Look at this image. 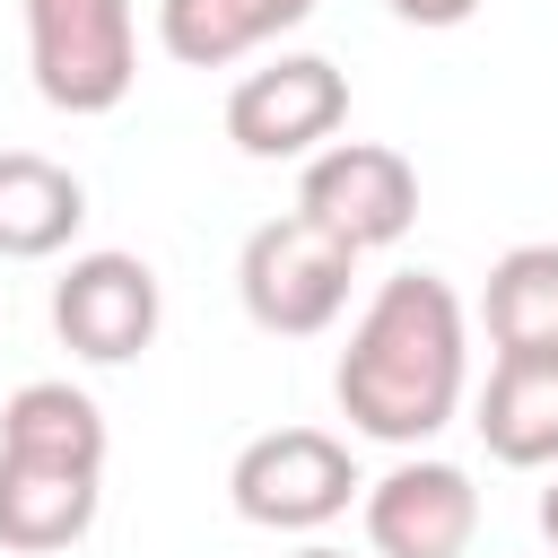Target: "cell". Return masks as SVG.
Listing matches in <instances>:
<instances>
[{
    "instance_id": "obj_1",
    "label": "cell",
    "mask_w": 558,
    "mask_h": 558,
    "mask_svg": "<svg viewBox=\"0 0 558 558\" xmlns=\"http://www.w3.org/2000/svg\"><path fill=\"white\" fill-rule=\"evenodd\" d=\"M471 384V314L436 270H392L366 314L349 323V349L331 366V401L375 445H427L453 427Z\"/></svg>"
},
{
    "instance_id": "obj_2",
    "label": "cell",
    "mask_w": 558,
    "mask_h": 558,
    "mask_svg": "<svg viewBox=\"0 0 558 558\" xmlns=\"http://www.w3.org/2000/svg\"><path fill=\"white\" fill-rule=\"evenodd\" d=\"M349 279H357V253L340 235H323L314 218H262L235 253V296L253 314V331L270 340H314L349 314Z\"/></svg>"
},
{
    "instance_id": "obj_3",
    "label": "cell",
    "mask_w": 558,
    "mask_h": 558,
    "mask_svg": "<svg viewBox=\"0 0 558 558\" xmlns=\"http://www.w3.org/2000/svg\"><path fill=\"white\" fill-rule=\"evenodd\" d=\"M26 70L52 113H113L140 87L131 0H26Z\"/></svg>"
},
{
    "instance_id": "obj_4",
    "label": "cell",
    "mask_w": 558,
    "mask_h": 558,
    "mask_svg": "<svg viewBox=\"0 0 558 558\" xmlns=\"http://www.w3.org/2000/svg\"><path fill=\"white\" fill-rule=\"evenodd\" d=\"M357 488L366 480H357V462L331 427H270L227 462V497L262 532H323V523L349 514Z\"/></svg>"
},
{
    "instance_id": "obj_5",
    "label": "cell",
    "mask_w": 558,
    "mask_h": 558,
    "mask_svg": "<svg viewBox=\"0 0 558 558\" xmlns=\"http://www.w3.org/2000/svg\"><path fill=\"white\" fill-rule=\"evenodd\" d=\"M296 218H314L323 235H340L357 262L401 244L410 218H418V166L384 140H331L305 157L296 174Z\"/></svg>"
},
{
    "instance_id": "obj_6",
    "label": "cell",
    "mask_w": 558,
    "mask_h": 558,
    "mask_svg": "<svg viewBox=\"0 0 558 558\" xmlns=\"http://www.w3.org/2000/svg\"><path fill=\"white\" fill-rule=\"evenodd\" d=\"M340 122H349V70L323 61V52H279V61L244 70L227 87V140L262 166L331 148Z\"/></svg>"
},
{
    "instance_id": "obj_7",
    "label": "cell",
    "mask_w": 558,
    "mask_h": 558,
    "mask_svg": "<svg viewBox=\"0 0 558 558\" xmlns=\"http://www.w3.org/2000/svg\"><path fill=\"white\" fill-rule=\"evenodd\" d=\"M157 323H166V288L140 253L96 244V253H70V270L52 279V331L87 366H131L157 340Z\"/></svg>"
},
{
    "instance_id": "obj_8",
    "label": "cell",
    "mask_w": 558,
    "mask_h": 558,
    "mask_svg": "<svg viewBox=\"0 0 558 558\" xmlns=\"http://www.w3.org/2000/svg\"><path fill=\"white\" fill-rule=\"evenodd\" d=\"M357 514L375 558H462L480 541V488L462 462H436V453H410L384 480H366Z\"/></svg>"
},
{
    "instance_id": "obj_9",
    "label": "cell",
    "mask_w": 558,
    "mask_h": 558,
    "mask_svg": "<svg viewBox=\"0 0 558 558\" xmlns=\"http://www.w3.org/2000/svg\"><path fill=\"white\" fill-rule=\"evenodd\" d=\"M87 227V183L44 148H0V262H52Z\"/></svg>"
},
{
    "instance_id": "obj_10",
    "label": "cell",
    "mask_w": 558,
    "mask_h": 558,
    "mask_svg": "<svg viewBox=\"0 0 558 558\" xmlns=\"http://www.w3.org/2000/svg\"><path fill=\"white\" fill-rule=\"evenodd\" d=\"M96 506H105V480H96V471H52V462L0 453V549L52 558V549L87 541Z\"/></svg>"
},
{
    "instance_id": "obj_11",
    "label": "cell",
    "mask_w": 558,
    "mask_h": 558,
    "mask_svg": "<svg viewBox=\"0 0 558 558\" xmlns=\"http://www.w3.org/2000/svg\"><path fill=\"white\" fill-rule=\"evenodd\" d=\"M471 427L506 471H558V357H488Z\"/></svg>"
},
{
    "instance_id": "obj_12",
    "label": "cell",
    "mask_w": 558,
    "mask_h": 558,
    "mask_svg": "<svg viewBox=\"0 0 558 558\" xmlns=\"http://www.w3.org/2000/svg\"><path fill=\"white\" fill-rule=\"evenodd\" d=\"M314 0H157V44L183 70H227L279 35H296Z\"/></svg>"
},
{
    "instance_id": "obj_13",
    "label": "cell",
    "mask_w": 558,
    "mask_h": 558,
    "mask_svg": "<svg viewBox=\"0 0 558 558\" xmlns=\"http://www.w3.org/2000/svg\"><path fill=\"white\" fill-rule=\"evenodd\" d=\"M0 453L52 462V471H96V480H105V410H96L78 384H61V375L17 384L9 410H0Z\"/></svg>"
},
{
    "instance_id": "obj_14",
    "label": "cell",
    "mask_w": 558,
    "mask_h": 558,
    "mask_svg": "<svg viewBox=\"0 0 558 558\" xmlns=\"http://www.w3.org/2000/svg\"><path fill=\"white\" fill-rule=\"evenodd\" d=\"M480 323L497 357H558V244H506L488 262Z\"/></svg>"
},
{
    "instance_id": "obj_15",
    "label": "cell",
    "mask_w": 558,
    "mask_h": 558,
    "mask_svg": "<svg viewBox=\"0 0 558 558\" xmlns=\"http://www.w3.org/2000/svg\"><path fill=\"white\" fill-rule=\"evenodd\" d=\"M392 17L401 26H462V17H480V0H392Z\"/></svg>"
},
{
    "instance_id": "obj_16",
    "label": "cell",
    "mask_w": 558,
    "mask_h": 558,
    "mask_svg": "<svg viewBox=\"0 0 558 558\" xmlns=\"http://www.w3.org/2000/svg\"><path fill=\"white\" fill-rule=\"evenodd\" d=\"M541 541H549V558H558V480L541 488Z\"/></svg>"
},
{
    "instance_id": "obj_17",
    "label": "cell",
    "mask_w": 558,
    "mask_h": 558,
    "mask_svg": "<svg viewBox=\"0 0 558 558\" xmlns=\"http://www.w3.org/2000/svg\"><path fill=\"white\" fill-rule=\"evenodd\" d=\"M288 558H349V549H331V541H305V549H288Z\"/></svg>"
}]
</instances>
